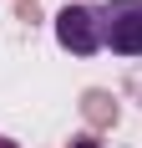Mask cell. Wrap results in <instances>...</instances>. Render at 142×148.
<instances>
[{"label":"cell","mask_w":142,"mask_h":148,"mask_svg":"<svg viewBox=\"0 0 142 148\" xmlns=\"http://www.w3.org/2000/svg\"><path fill=\"white\" fill-rule=\"evenodd\" d=\"M101 51L112 56H142V0H101Z\"/></svg>","instance_id":"obj_1"},{"label":"cell","mask_w":142,"mask_h":148,"mask_svg":"<svg viewBox=\"0 0 142 148\" xmlns=\"http://www.w3.org/2000/svg\"><path fill=\"white\" fill-rule=\"evenodd\" d=\"M51 26H56V46L71 51V56H97L101 51V15H97V5L71 0V5L56 10Z\"/></svg>","instance_id":"obj_2"},{"label":"cell","mask_w":142,"mask_h":148,"mask_svg":"<svg viewBox=\"0 0 142 148\" xmlns=\"http://www.w3.org/2000/svg\"><path fill=\"white\" fill-rule=\"evenodd\" d=\"M71 148H97V138H76V143H71Z\"/></svg>","instance_id":"obj_3"},{"label":"cell","mask_w":142,"mask_h":148,"mask_svg":"<svg viewBox=\"0 0 142 148\" xmlns=\"http://www.w3.org/2000/svg\"><path fill=\"white\" fill-rule=\"evenodd\" d=\"M0 148H20V143H10V138H5V133H0Z\"/></svg>","instance_id":"obj_4"}]
</instances>
